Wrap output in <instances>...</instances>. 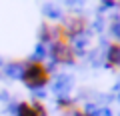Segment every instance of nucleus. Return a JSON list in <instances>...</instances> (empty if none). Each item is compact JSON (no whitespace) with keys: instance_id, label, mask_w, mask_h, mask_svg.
Listing matches in <instances>:
<instances>
[{"instance_id":"f257e3e1","label":"nucleus","mask_w":120,"mask_h":116,"mask_svg":"<svg viewBox=\"0 0 120 116\" xmlns=\"http://www.w3.org/2000/svg\"><path fill=\"white\" fill-rule=\"evenodd\" d=\"M20 78H22V82H24L28 88L38 90V88H44V86L50 84L52 72H50V68L46 66V62L34 58V60L24 62V66H22V76Z\"/></svg>"},{"instance_id":"f03ea898","label":"nucleus","mask_w":120,"mask_h":116,"mask_svg":"<svg viewBox=\"0 0 120 116\" xmlns=\"http://www.w3.org/2000/svg\"><path fill=\"white\" fill-rule=\"evenodd\" d=\"M50 56L58 64H76L78 62V52L72 44H52Z\"/></svg>"},{"instance_id":"7ed1b4c3","label":"nucleus","mask_w":120,"mask_h":116,"mask_svg":"<svg viewBox=\"0 0 120 116\" xmlns=\"http://www.w3.org/2000/svg\"><path fill=\"white\" fill-rule=\"evenodd\" d=\"M64 24V28L68 30V36L70 38H78V36H82L86 30H88V20H86L84 16H78V14H70V16H66V20L62 22Z\"/></svg>"},{"instance_id":"20e7f679","label":"nucleus","mask_w":120,"mask_h":116,"mask_svg":"<svg viewBox=\"0 0 120 116\" xmlns=\"http://www.w3.org/2000/svg\"><path fill=\"white\" fill-rule=\"evenodd\" d=\"M58 112L62 116H92L76 102V100H70V98H60L58 100Z\"/></svg>"},{"instance_id":"39448f33","label":"nucleus","mask_w":120,"mask_h":116,"mask_svg":"<svg viewBox=\"0 0 120 116\" xmlns=\"http://www.w3.org/2000/svg\"><path fill=\"white\" fill-rule=\"evenodd\" d=\"M106 68L110 70H120V42L112 40L106 52Z\"/></svg>"},{"instance_id":"423d86ee","label":"nucleus","mask_w":120,"mask_h":116,"mask_svg":"<svg viewBox=\"0 0 120 116\" xmlns=\"http://www.w3.org/2000/svg\"><path fill=\"white\" fill-rule=\"evenodd\" d=\"M16 116H38V112H36V108H34L32 102L22 100V102L18 104V108H16Z\"/></svg>"},{"instance_id":"0eeeda50","label":"nucleus","mask_w":120,"mask_h":116,"mask_svg":"<svg viewBox=\"0 0 120 116\" xmlns=\"http://www.w3.org/2000/svg\"><path fill=\"white\" fill-rule=\"evenodd\" d=\"M34 108H36V112H38V116H48V108H46V104L42 102L40 98H34Z\"/></svg>"},{"instance_id":"6e6552de","label":"nucleus","mask_w":120,"mask_h":116,"mask_svg":"<svg viewBox=\"0 0 120 116\" xmlns=\"http://www.w3.org/2000/svg\"><path fill=\"white\" fill-rule=\"evenodd\" d=\"M118 4H120V2H118Z\"/></svg>"}]
</instances>
